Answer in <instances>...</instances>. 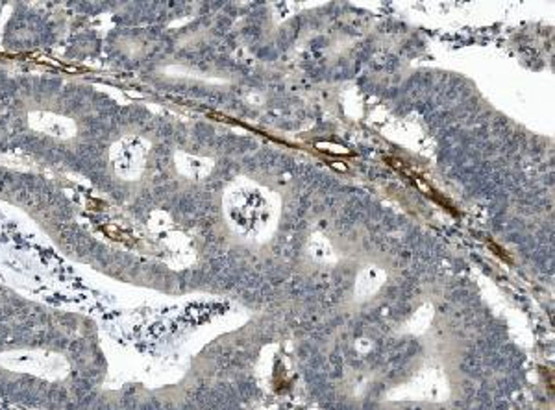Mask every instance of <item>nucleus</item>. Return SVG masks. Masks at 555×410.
I'll return each instance as SVG.
<instances>
[{
	"instance_id": "f257e3e1",
	"label": "nucleus",
	"mask_w": 555,
	"mask_h": 410,
	"mask_svg": "<svg viewBox=\"0 0 555 410\" xmlns=\"http://www.w3.org/2000/svg\"><path fill=\"white\" fill-rule=\"evenodd\" d=\"M317 148L322 150V152H326V154H350V150L348 148H343V146H339V144H335V142H317Z\"/></svg>"
},
{
	"instance_id": "f03ea898",
	"label": "nucleus",
	"mask_w": 555,
	"mask_h": 410,
	"mask_svg": "<svg viewBox=\"0 0 555 410\" xmlns=\"http://www.w3.org/2000/svg\"><path fill=\"white\" fill-rule=\"evenodd\" d=\"M333 168H337V170H343V172H348V167H346L345 163H332Z\"/></svg>"
}]
</instances>
